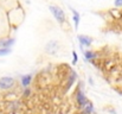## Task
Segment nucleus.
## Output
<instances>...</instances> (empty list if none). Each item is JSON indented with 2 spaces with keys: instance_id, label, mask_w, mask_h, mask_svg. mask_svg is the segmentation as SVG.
<instances>
[{
  "instance_id": "obj_9",
  "label": "nucleus",
  "mask_w": 122,
  "mask_h": 114,
  "mask_svg": "<svg viewBox=\"0 0 122 114\" xmlns=\"http://www.w3.org/2000/svg\"><path fill=\"white\" fill-rule=\"evenodd\" d=\"M75 80H76V73H75V71H72V74L69 76V80H68V83H66V90L71 88V86L74 84Z\"/></svg>"
},
{
  "instance_id": "obj_4",
  "label": "nucleus",
  "mask_w": 122,
  "mask_h": 114,
  "mask_svg": "<svg viewBox=\"0 0 122 114\" xmlns=\"http://www.w3.org/2000/svg\"><path fill=\"white\" fill-rule=\"evenodd\" d=\"M75 98H76V103H77V106L80 107V108H83L86 103H88V99L85 98V95H84V93L82 92V90H78V92H76V95H75Z\"/></svg>"
},
{
  "instance_id": "obj_15",
  "label": "nucleus",
  "mask_w": 122,
  "mask_h": 114,
  "mask_svg": "<svg viewBox=\"0 0 122 114\" xmlns=\"http://www.w3.org/2000/svg\"><path fill=\"white\" fill-rule=\"evenodd\" d=\"M72 55H74V62H72V63H74V64H76V63H77V60H78L76 51H74V52H72Z\"/></svg>"
},
{
  "instance_id": "obj_11",
  "label": "nucleus",
  "mask_w": 122,
  "mask_h": 114,
  "mask_svg": "<svg viewBox=\"0 0 122 114\" xmlns=\"http://www.w3.org/2000/svg\"><path fill=\"white\" fill-rule=\"evenodd\" d=\"M84 56H85V58L88 61H91V60H95L97 57V54L96 52H92V51H85Z\"/></svg>"
},
{
  "instance_id": "obj_8",
  "label": "nucleus",
  "mask_w": 122,
  "mask_h": 114,
  "mask_svg": "<svg viewBox=\"0 0 122 114\" xmlns=\"http://www.w3.org/2000/svg\"><path fill=\"white\" fill-rule=\"evenodd\" d=\"M71 11H72V13H74V17H72V19H74V23H75V29L77 30L78 29V25H80V13L76 11V10H74V8H71Z\"/></svg>"
},
{
  "instance_id": "obj_13",
  "label": "nucleus",
  "mask_w": 122,
  "mask_h": 114,
  "mask_svg": "<svg viewBox=\"0 0 122 114\" xmlns=\"http://www.w3.org/2000/svg\"><path fill=\"white\" fill-rule=\"evenodd\" d=\"M30 94H31V90L29 89V87H26V88H25V90H24V94H23V95H24L25 98H29V96H30Z\"/></svg>"
},
{
  "instance_id": "obj_2",
  "label": "nucleus",
  "mask_w": 122,
  "mask_h": 114,
  "mask_svg": "<svg viewBox=\"0 0 122 114\" xmlns=\"http://www.w3.org/2000/svg\"><path fill=\"white\" fill-rule=\"evenodd\" d=\"M17 82L13 77L10 76H4L0 78V89L1 90H11L15 87Z\"/></svg>"
},
{
  "instance_id": "obj_5",
  "label": "nucleus",
  "mask_w": 122,
  "mask_h": 114,
  "mask_svg": "<svg viewBox=\"0 0 122 114\" xmlns=\"http://www.w3.org/2000/svg\"><path fill=\"white\" fill-rule=\"evenodd\" d=\"M78 42L81 44V46H90L92 43V38L89 36H84V35H80L78 36Z\"/></svg>"
},
{
  "instance_id": "obj_12",
  "label": "nucleus",
  "mask_w": 122,
  "mask_h": 114,
  "mask_svg": "<svg viewBox=\"0 0 122 114\" xmlns=\"http://www.w3.org/2000/svg\"><path fill=\"white\" fill-rule=\"evenodd\" d=\"M8 54H11L10 48H0V56H6Z\"/></svg>"
},
{
  "instance_id": "obj_7",
  "label": "nucleus",
  "mask_w": 122,
  "mask_h": 114,
  "mask_svg": "<svg viewBox=\"0 0 122 114\" xmlns=\"http://www.w3.org/2000/svg\"><path fill=\"white\" fill-rule=\"evenodd\" d=\"M31 81H32V75L23 76V77H21V86H23L24 88H26V87H29V86H30Z\"/></svg>"
},
{
  "instance_id": "obj_3",
  "label": "nucleus",
  "mask_w": 122,
  "mask_h": 114,
  "mask_svg": "<svg viewBox=\"0 0 122 114\" xmlns=\"http://www.w3.org/2000/svg\"><path fill=\"white\" fill-rule=\"evenodd\" d=\"M59 50V44L57 40H50L45 45V52L49 55H56Z\"/></svg>"
},
{
  "instance_id": "obj_6",
  "label": "nucleus",
  "mask_w": 122,
  "mask_h": 114,
  "mask_svg": "<svg viewBox=\"0 0 122 114\" xmlns=\"http://www.w3.org/2000/svg\"><path fill=\"white\" fill-rule=\"evenodd\" d=\"M14 43V38H0V48H11Z\"/></svg>"
},
{
  "instance_id": "obj_1",
  "label": "nucleus",
  "mask_w": 122,
  "mask_h": 114,
  "mask_svg": "<svg viewBox=\"0 0 122 114\" xmlns=\"http://www.w3.org/2000/svg\"><path fill=\"white\" fill-rule=\"evenodd\" d=\"M49 10H50V12L53 14L55 19H56L59 24L65 23V13H64V11H63L61 7H58V6H56V5H51V6L49 7Z\"/></svg>"
},
{
  "instance_id": "obj_14",
  "label": "nucleus",
  "mask_w": 122,
  "mask_h": 114,
  "mask_svg": "<svg viewBox=\"0 0 122 114\" xmlns=\"http://www.w3.org/2000/svg\"><path fill=\"white\" fill-rule=\"evenodd\" d=\"M114 5L116 7H122V0H115L114 1Z\"/></svg>"
},
{
  "instance_id": "obj_10",
  "label": "nucleus",
  "mask_w": 122,
  "mask_h": 114,
  "mask_svg": "<svg viewBox=\"0 0 122 114\" xmlns=\"http://www.w3.org/2000/svg\"><path fill=\"white\" fill-rule=\"evenodd\" d=\"M82 111H83L84 113H91V112H94V106H92V103H91L90 101H88V103L82 108Z\"/></svg>"
}]
</instances>
